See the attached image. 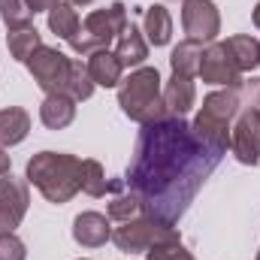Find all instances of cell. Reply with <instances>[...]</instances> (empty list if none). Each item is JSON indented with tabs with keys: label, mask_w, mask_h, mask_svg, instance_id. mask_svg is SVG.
Segmentation results:
<instances>
[{
	"label": "cell",
	"mask_w": 260,
	"mask_h": 260,
	"mask_svg": "<svg viewBox=\"0 0 260 260\" xmlns=\"http://www.w3.org/2000/svg\"><path fill=\"white\" fill-rule=\"evenodd\" d=\"M224 154L200 142L185 115H164L142 124L130 154L124 188L139 200L142 215L176 227Z\"/></svg>",
	"instance_id": "1"
},
{
	"label": "cell",
	"mask_w": 260,
	"mask_h": 260,
	"mask_svg": "<svg viewBox=\"0 0 260 260\" xmlns=\"http://www.w3.org/2000/svg\"><path fill=\"white\" fill-rule=\"evenodd\" d=\"M79 167L82 160L76 154L67 151H37L27 167H24V179L27 185H34L40 194L55 206H64L79 194Z\"/></svg>",
	"instance_id": "2"
},
{
	"label": "cell",
	"mask_w": 260,
	"mask_h": 260,
	"mask_svg": "<svg viewBox=\"0 0 260 260\" xmlns=\"http://www.w3.org/2000/svg\"><path fill=\"white\" fill-rule=\"evenodd\" d=\"M242 100H245V79L239 85H233V88H218V91L206 94L194 124H191L194 133L200 136V142H206L218 154H227L230 127H233L236 112L242 109Z\"/></svg>",
	"instance_id": "3"
},
{
	"label": "cell",
	"mask_w": 260,
	"mask_h": 260,
	"mask_svg": "<svg viewBox=\"0 0 260 260\" xmlns=\"http://www.w3.org/2000/svg\"><path fill=\"white\" fill-rule=\"evenodd\" d=\"M118 106L139 127L167 115L164 85H160L157 67H136L130 76L121 79V85H118Z\"/></svg>",
	"instance_id": "4"
},
{
	"label": "cell",
	"mask_w": 260,
	"mask_h": 260,
	"mask_svg": "<svg viewBox=\"0 0 260 260\" xmlns=\"http://www.w3.org/2000/svg\"><path fill=\"white\" fill-rule=\"evenodd\" d=\"M230 151L239 164H260V79H245V100L230 127Z\"/></svg>",
	"instance_id": "5"
},
{
	"label": "cell",
	"mask_w": 260,
	"mask_h": 260,
	"mask_svg": "<svg viewBox=\"0 0 260 260\" xmlns=\"http://www.w3.org/2000/svg\"><path fill=\"white\" fill-rule=\"evenodd\" d=\"M127 6L121 0L103 6V9H94L85 15L82 21V30L70 40V49L82 58H88L91 52H100V49H109V43L118 40V34L124 30L127 24Z\"/></svg>",
	"instance_id": "6"
},
{
	"label": "cell",
	"mask_w": 260,
	"mask_h": 260,
	"mask_svg": "<svg viewBox=\"0 0 260 260\" xmlns=\"http://www.w3.org/2000/svg\"><path fill=\"white\" fill-rule=\"evenodd\" d=\"M170 233H176V227H167L148 215H139V218H130L124 224H118L112 230V242L118 245V251H127V254H145L154 242L167 239Z\"/></svg>",
	"instance_id": "7"
},
{
	"label": "cell",
	"mask_w": 260,
	"mask_h": 260,
	"mask_svg": "<svg viewBox=\"0 0 260 260\" xmlns=\"http://www.w3.org/2000/svg\"><path fill=\"white\" fill-rule=\"evenodd\" d=\"M70 64H73V58H67L64 52H58V49H52V46H40V49L27 58V70H30V76H34V82L40 85L43 94L67 91Z\"/></svg>",
	"instance_id": "8"
},
{
	"label": "cell",
	"mask_w": 260,
	"mask_h": 260,
	"mask_svg": "<svg viewBox=\"0 0 260 260\" xmlns=\"http://www.w3.org/2000/svg\"><path fill=\"white\" fill-rule=\"evenodd\" d=\"M182 27L188 40L209 46L221 34V12L212 0H182Z\"/></svg>",
	"instance_id": "9"
},
{
	"label": "cell",
	"mask_w": 260,
	"mask_h": 260,
	"mask_svg": "<svg viewBox=\"0 0 260 260\" xmlns=\"http://www.w3.org/2000/svg\"><path fill=\"white\" fill-rule=\"evenodd\" d=\"M206 85H215V88H233L242 82V73L236 70L230 52L224 43H209L203 49V58H200V73H197Z\"/></svg>",
	"instance_id": "10"
},
{
	"label": "cell",
	"mask_w": 260,
	"mask_h": 260,
	"mask_svg": "<svg viewBox=\"0 0 260 260\" xmlns=\"http://www.w3.org/2000/svg\"><path fill=\"white\" fill-rule=\"evenodd\" d=\"M30 206V191H27V179H15L12 173L0 179V233L15 230Z\"/></svg>",
	"instance_id": "11"
},
{
	"label": "cell",
	"mask_w": 260,
	"mask_h": 260,
	"mask_svg": "<svg viewBox=\"0 0 260 260\" xmlns=\"http://www.w3.org/2000/svg\"><path fill=\"white\" fill-rule=\"evenodd\" d=\"M73 239L82 248H100L112 239V224L100 212H79L73 218Z\"/></svg>",
	"instance_id": "12"
},
{
	"label": "cell",
	"mask_w": 260,
	"mask_h": 260,
	"mask_svg": "<svg viewBox=\"0 0 260 260\" xmlns=\"http://www.w3.org/2000/svg\"><path fill=\"white\" fill-rule=\"evenodd\" d=\"M197 103V85L194 79L188 76H179L173 73L167 82H164V106L170 115H188Z\"/></svg>",
	"instance_id": "13"
},
{
	"label": "cell",
	"mask_w": 260,
	"mask_h": 260,
	"mask_svg": "<svg viewBox=\"0 0 260 260\" xmlns=\"http://www.w3.org/2000/svg\"><path fill=\"white\" fill-rule=\"evenodd\" d=\"M85 67H88V73H91V79H94L97 88H118L121 79H124V64H121L118 55L109 52V49L91 52L88 61H85Z\"/></svg>",
	"instance_id": "14"
},
{
	"label": "cell",
	"mask_w": 260,
	"mask_h": 260,
	"mask_svg": "<svg viewBox=\"0 0 260 260\" xmlns=\"http://www.w3.org/2000/svg\"><path fill=\"white\" fill-rule=\"evenodd\" d=\"M40 121L49 130H64L76 121V100L67 94V91H58V94H46L43 103H40Z\"/></svg>",
	"instance_id": "15"
},
{
	"label": "cell",
	"mask_w": 260,
	"mask_h": 260,
	"mask_svg": "<svg viewBox=\"0 0 260 260\" xmlns=\"http://www.w3.org/2000/svg\"><path fill=\"white\" fill-rule=\"evenodd\" d=\"M115 55L124 64V70L145 64V58H148V40H145V34H142L139 24H133V21L124 24V30L115 40Z\"/></svg>",
	"instance_id": "16"
},
{
	"label": "cell",
	"mask_w": 260,
	"mask_h": 260,
	"mask_svg": "<svg viewBox=\"0 0 260 260\" xmlns=\"http://www.w3.org/2000/svg\"><path fill=\"white\" fill-rule=\"evenodd\" d=\"M142 34L148 40V46H167L173 40V15L164 3H151L142 12Z\"/></svg>",
	"instance_id": "17"
},
{
	"label": "cell",
	"mask_w": 260,
	"mask_h": 260,
	"mask_svg": "<svg viewBox=\"0 0 260 260\" xmlns=\"http://www.w3.org/2000/svg\"><path fill=\"white\" fill-rule=\"evenodd\" d=\"M30 133V112L21 106H6L0 109V145L12 148L18 142H24Z\"/></svg>",
	"instance_id": "18"
},
{
	"label": "cell",
	"mask_w": 260,
	"mask_h": 260,
	"mask_svg": "<svg viewBox=\"0 0 260 260\" xmlns=\"http://www.w3.org/2000/svg\"><path fill=\"white\" fill-rule=\"evenodd\" d=\"M224 46H227V52H230L233 64H236V70H239L242 76H245V73H251L254 67H260V40H257V37L236 34V37L224 40Z\"/></svg>",
	"instance_id": "19"
},
{
	"label": "cell",
	"mask_w": 260,
	"mask_h": 260,
	"mask_svg": "<svg viewBox=\"0 0 260 260\" xmlns=\"http://www.w3.org/2000/svg\"><path fill=\"white\" fill-rule=\"evenodd\" d=\"M49 30H52L58 40H64V43H70V40L82 30V18H79V12H76L73 3H58V6L49 12Z\"/></svg>",
	"instance_id": "20"
},
{
	"label": "cell",
	"mask_w": 260,
	"mask_h": 260,
	"mask_svg": "<svg viewBox=\"0 0 260 260\" xmlns=\"http://www.w3.org/2000/svg\"><path fill=\"white\" fill-rule=\"evenodd\" d=\"M200 58H203V46L194 43V40H185V43H179V46L173 49V55H170V70L179 73V76L194 79L197 73H200Z\"/></svg>",
	"instance_id": "21"
},
{
	"label": "cell",
	"mask_w": 260,
	"mask_h": 260,
	"mask_svg": "<svg viewBox=\"0 0 260 260\" xmlns=\"http://www.w3.org/2000/svg\"><path fill=\"white\" fill-rule=\"evenodd\" d=\"M40 46H43V37H40V30H37L34 24L6 34V49H9V55H12L15 61H21V64H27V58H30Z\"/></svg>",
	"instance_id": "22"
},
{
	"label": "cell",
	"mask_w": 260,
	"mask_h": 260,
	"mask_svg": "<svg viewBox=\"0 0 260 260\" xmlns=\"http://www.w3.org/2000/svg\"><path fill=\"white\" fill-rule=\"evenodd\" d=\"M79 188L88 197H106L109 194V182H106V170L100 160L94 157H82L79 167Z\"/></svg>",
	"instance_id": "23"
},
{
	"label": "cell",
	"mask_w": 260,
	"mask_h": 260,
	"mask_svg": "<svg viewBox=\"0 0 260 260\" xmlns=\"http://www.w3.org/2000/svg\"><path fill=\"white\" fill-rule=\"evenodd\" d=\"M145 257H148V260H197L194 254L185 248V242H182L179 230H176V233H170L167 239L154 242V245L145 251Z\"/></svg>",
	"instance_id": "24"
},
{
	"label": "cell",
	"mask_w": 260,
	"mask_h": 260,
	"mask_svg": "<svg viewBox=\"0 0 260 260\" xmlns=\"http://www.w3.org/2000/svg\"><path fill=\"white\" fill-rule=\"evenodd\" d=\"M94 88H97V85H94L88 67L73 58V64H70V82H67V94H70L76 103H82V100H91Z\"/></svg>",
	"instance_id": "25"
},
{
	"label": "cell",
	"mask_w": 260,
	"mask_h": 260,
	"mask_svg": "<svg viewBox=\"0 0 260 260\" xmlns=\"http://www.w3.org/2000/svg\"><path fill=\"white\" fill-rule=\"evenodd\" d=\"M0 18L6 24V30H21V27H30L34 12H30L27 0H0Z\"/></svg>",
	"instance_id": "26"
},
{
	"label": "cell",
	"mask_w": 260,
	"mask_h": 260,
	"mask_svg": "<svg viewBox=\"0 0 260 260\" xmlns=\"http://www.w3.org/2000/svg\"><path fill=\"white\" fill-rule=\"evenodd\" d=\"M142 215V206H139V200L130 194H115L112 197V203L106 206V218L109 221H118V224H124L130 218H139Z\"/></svg>",
	"instance_id": "27"
},
{
	"label": "cell",
	"mask_w": 260,
	"mask_h": 260,
	"mask_svg": "<svg viewBox=\"0 0 260 260\" xmlns=\"http://www.w3.org/2000/svg\"><path fill=\"white\" fill-rule=\"evenodd\" d=\"M0 260H27V245L15 236V230L0 233Z\"/></svg>",
	"instance_id": "28"
},
{
	"label": "cell",
	"mask_w": 260,
	"mask_h": 260,
	"mask_svg": "<svg viewBox=\"0 0 260 260\" xmlns=\"http://www.w3.org/2000/svg\"><path fill=\"white\" fill-rule=\"evenodd\" d=\"M58 3H61V0H27V6H30L34 15H37V12H52Z\"/></svg>",
	"instance_id": "29"
},
{
	"label": "cell",
	"mask_w": 260,
	"mask_h": 260,
	"mask_svg": "<svg viewBox=\"0 0 260 260\" xmlns=\"http://www.w3.org/2000/svg\"><path fill=\"white\" fill-rule=\"evenodd\" d=\"M9 170H12V160H9L6 148L0 145V179H3V176H9Z\"/></svg>",
	"instance_id": "30"
},
{
	"label": "cell",
	"mask_w": 260,
	"mask_h": 260,
	"mask_svg": "<svg viewBox=\"0 0 260 260\" xmlns=\"http://www.w3.org/2000/svg\"><path fill=\"white\" fill-rule=\"evenodd\" d=\"M251 21H254V27L260 30V3L254 6V12H251Z\"/></svg>",
	"instance_id": "31"
},
{
	"label": "cell",
	"mask_w": 260,
	"mask_h": 260,
	"mask_svg": "<svg viewBox=\"0 0 260 260\" xmlns=\"http://www.w3.org/2000/svg\"><path fill=\"white\" fill-rule=\"evenodd\" d=\"M73 6H88V3H94V0H70Z\"/></svg>",
	"instance_id": "32"
},
{
	"label": "cell",
	"mask_w": 260,
	"mask_h": 260,
	"mask_svg": "<svg viewBox=\"0 0 260 260\" xmlns=\"http://www.w3.org/2000/svg\"><path fill=\"white\" fill-rule=\"evenodd\" d=\"M79 260H88V257H79Z\"/></svg>",
	"instance_id": "33"
},
{
	"label": "cell",
	"mask_w": 260,
	"mask_h": 260,
	"mask_svg": "<svg viewBox=\"0 0 260 260\" xmlns=\"http://www.w3.org/2000/svg\"><path fill=\"white\" fill-rule=\"evenodd\" d=\"M257 260H260V251H257Z\"/></svg>",
	"instance_id": "34"
}]
</instances>
